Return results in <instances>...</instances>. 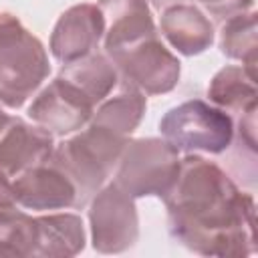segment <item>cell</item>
Listing matches in <instances>:
<instances>
[{"instance_id":"cell-1","label":"cell","mask_w":258,"mask_h":258,"mask_svg":"<svg viewBox=\"0 0 258 258\" xmlns=\"http://www.w3.org/2000/svg\"><path fill=\"white\" fill-rule=\"evenodd\" d=\"M169 234L202 256L238 258L256 252V204L214 161L187 155L163 198Z\"/></svg>"},{"instance_id":"cell-2","label":"cell","mask_w":258,"mask_h":258,"mask_svg":"<svg viewBox=\"0 0 258 258\" xmlns=\"http://www.w3.org/2000/svg\"><path fill=\"white\" fill-rule=\"evenodd\" d=\"M129 139L105 127L87 123L85 131L54 147L48 157L77 187V208H83L115 171L121 151Z\"/></svg>"},{"instance_id":"cell-3","label":"cell","mask_w":258,"mask_h":258,"mask_svg":"<svg viewBox=\"0 0 258 258\" xmlns=\"http://www.w3.org/2000/svg\"><path fill=\"white\" fill-rule=\"evenodd\" d=\"M163 139L179 153H222L232 145L234 121L232 117L202 99L185 101L169 109L159 121Z\"/></svg>"},{"instance_id":"cell-4","label":"cell","mask_w":258,"mask_h":258,"mask_svg":"<svg viewBox=\"0 0 258 258\" xmlns=\"http://www.w3.org/2000/svg\"><path fill=\"white\" fill-rule=\"evenodd\" d=\"M177 151L165 139H133L127 141L115 167V179L133 200L143 196L165 198L175 183L179 171Z\"/></svg>"},{"instance_id":"cell-5","label":"cell","mask_w":258,"mask_h":258,"mask_svg":"<svg viewBox=\"0 0 258 258\" xmlns=\"http://www.w3.org/2000/svg\"><path fill=\"white\" fill-rule=\"evenodd\" d=\"M50 73L42 42L20 28L0 42V103L18 109L44 83Z\"/></svg>"},{"instance_id":"cell-6","label":"cell","mask_w":258,"mask_h":258,"mask_svg":"<svg viewBox=\"0 0 258 258\" xmlns=\"http://www.w3.org/2000/svg\"><path fill=\"white\" fill-rule=\"evenodd\" d=\"M125 83L145 95H163L175 89L179 81V60L159 40L157 32L135 42L105 50Z\"/></svg>"},{"instance_id":"cell-7","label":"cell","mask_w":258,"mask_h":258,"mask_svg":"<svg viewBox=\"0 0 258 258\" xmlns=\"http://www.w3.org/2000/svg\"><path fill=\"white\" fill-rule=\"evenodd\" d=\"M91 200L89 222L93 248L101 254L129 250L139 238V218L133 198L117 183H109Z\"/></svg>"},{"instance_id":"cell-8","label":"cell","mask_w":258,"mask_h":258,"mask_svg":"<svg viewBox=\"0 0 258 258\" xmlns=\"http://www.w3.org/2000/svg\"><path fill=\"white\" fill-rule=\"evenodd\" d=\"M95 103L69 79L56 77L30 103L28 117L54 137L81 131L93 117Z\"/></svg>"},{"instance_id":"cell-9","label":"cell","mask_w":258,"mask_h":258,"mask_svg":"<svg viewBox=\"0 0 258 258\" xmlns=\"http://www.w3.org/2000/svg\"><path fill=\"white\" fill-rule=\"evenodd\" d=\"M105 34V18L97 4H75L60 14L50 34L52 56L69 64L91 54Z\"/></svg>"},{"instance_id":"cell-10","label":"cell","mask_w":258,"mask_h":258,"mask_svg":"<svg viewBox=\"0 0 258 258\" xmlns=\"http://www.w3.org/2000/svg\"><path fill=\"white\" fill-rule=\"evenodd\" d=\"M16 204L26 210L77 208V187L71 177L50 159L34 165L12 179Z\"/></svg>"},{"instance_id":"cell-11","label":"cell","mask_w":258,"mask_h":258,"mask_svg":"<svg viewBox=\"0 0 258 258\" xmlns=\"http://www.w3.org/2000/svg\"><path fill=\"white\" fill-rule=\"evenodd\" d=\"M54 151V135L38 125L10 117L0 131V169L16 177L18 173L44 163Z\"/></svg>"},{"instance_id":"cell-12","label":"cell","mask_w":258,"mask_h":258,"mask_svg":"<svg viewBox=\"0 0 258 258\" xmlns=\"http://www.w3.org/2000/svg\"><path fill=\"white\" fill-rule=\"evenodd\" d=\"M165 40L183 56L204 52L214 42V24L194 4H173L161 10L159 20Z\"/></svg>"},{"instance_id":"cell-13","label":"cell","mask_w":258,"mask_h":258,"mask_svg":"<svg viewBox=\"0 0 258 258\" xmlns=\"http://www.w3.org/2000/svg\"><path fill=\"white\" fill-rule=\"evenodd\" d=\"M97 6L105 18V50L135 42L157 32L147 0H99Z\"/></svg>"},{"instance_id":"cell-14","label":"cell","mask_w":258,"mask_h":258,"mask_svg":"<svg viewBox=\"0 0 258 258\" xmlns=\"http://www.w3.org/2000/svg\"><path fill=\"white\" fill-rule=\"evenodd\" d=\"M145 107H147L145 95L137 87L125 83L115 95L105 97L97 105L89 123L105 127L117 135L127 137L137 129V125L145 113Z\"/></svg>"},{"instance_id":"cell-15","label":"cell","mask_w":258,"mask_h":258,"mask_svg":"<svg viewBox=\"0 0 258 258\" xmlns=\"http://www.w3.org/2000/svg\"><path fill=\"white\" fill-rule=\"evenodd\" d=\"M38 248L40 258H69L85 248V226L75 214L38 216Z\"/></svg>"},{"instance_id":"cell-16","label":"cell","mask_w":258,"mask_h":258,"mask_svg":"<svg viewBox=\"0 0 258 258\" xmlns=\"http://www.w3.org/2000/svg\"><path fill=\"white\" fill-rule=\"evenodd\" d=\"M208 97L220 109L244 115L256 109L258 103L256 77L250 75L244 67H234V64L224 67L210 81Z\"/></svg>"},{"instance_id":"cell-17","label":"cell","mask_w":258,"mask_h":258,"mask_svg":"<svg viewBox=\"0 0 258 258\" xmlns=\"http://www.w3.org/2000/svg\"><path fill=\"white\" fill-rule=\"evenodd\" d=\"M60 77L77 85L95 105H99L105 97H109L119 83V73L115 64L109 60L107 54H99V52H91L79 60L62 64Z\"/></svg>"},{"instance_id":"cell-18","label":"cell","mask_w":258,"mask_h":258,"mask_svg":"<svg viewBox=\"0 0 258 258\" xmlns=\"http://www.w3.org/2000/svg\"><path fill=\"white\" fill-rule=\"evenodd\" d=\"M38 218H32L14 206H0V258L36 256Z\"/></svg>"},{"instance_id":"cell-19","label":"cell","mask_w":258,"mask_h":258,"mask_svg":"<svg viewBox=\"0 0 258 258\" xmlns=\"http://www.w3.org/2000/svg\"><path fill=\"white\" fill-rule=\"evenodd\" d=\"M220 48L228 58L240 60L242 67L256 77V12L248 10L224 20Z\"/></svg>"},{"instance_id":"cell-20","label":"cell","mask_w":258,"mask_h":258,"mask_svg":"<svg viewBox=\"0 0 258 258\" xmlns=\"http://www.w3.org/2000/svg\"><path fill=\"white\" fill-rule=\"evenodd\" d=\"M196 2L210 16H214L218 20H228L240 12H248L254 4V0H196Z\"/></svg>"},{"instance_id":"cell-21","label":"cell","mask_w":258,"mask_h":258,"mask_svg":"<svg viewBox=\"0 0 258 258\" xmlns=\"http://www.w3.org/2000/svg\"><path fill=\"white\" fill-rule=\"evenodd\" d=\"M12 175H8L4 169H0V206H14V185H12Z\"/></svg>"},{"instance_id":"cell-22","label":"cell","mask_w":258,"mask_h":258,"mask_svg":"<svg viewBox=\"0 0 258 258\" xmlns=\"http://www.w3.org/2000/svg\"><path fill=\"white\" fill-rule=\"evenodd\" d=\"M20 28H24L20 24V20L8 12H0V42L6 40L8 36H12L14 32H18Z\"/></svg>"},{"instance_id":"cell-23","label":"cell","mask_w":258,"mask_h":258,"mask_svg":"<svg viewBox=\"0 0 258 258\" xmlns=\"http://www.w3.org/2000/svg\"><path fill=\"white\" fill-rule=\"evenodd\" d=\"M8 121H10V115H6V113H4V109L0 107V131L6 127V123H8Z\"/></svg>"}]
</instances>
